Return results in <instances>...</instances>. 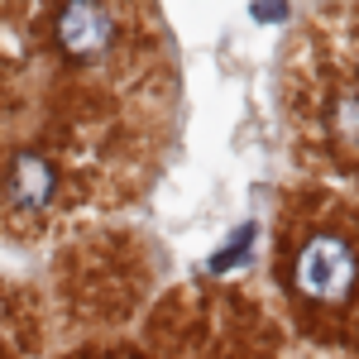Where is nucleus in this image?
I'll use <instances>...</instances> for the list:
<instances>
[{
  "label": "nucleus",
  "instance_id": "obj_1",
  "mask_svg": "<svg viewBox=\"0 0 359 359\" xmlns=\"http://www.w3.org/2000/svg\"><path fill=\"white\" fill-rule=\"evenodd\" d=\"M292 283L311 302H345L359 283V259L345 235H311L292 264Z\"/></svg>",
  "mask_w": 359,
  "mask_h": 359
},
{
  "label": "nucleus",
  "instance_id": "obj_3",
  "mask_svg": "<svg viewBox=\"0 0 359 359\" xmlns=\"http://www.w3.org/2000/svg\"><path fill=\"white\" fill-rule=\"evenodd\" d=\"M53 187H57V172L43 154H20V158L10 163V172H5V196H10L15 206H25V211L48 206V201H53Z\"/></svg>",
  "mask_w": 359,
  "mask_h": 359
},
{
  "label": "nucleus",
  "instance_id": "obj_6",
  "mask_svg": "<svg viewBox=\"0 0 359 359\" xmlns=\"http://www.w3.org/2000/svg\"><path fill=\"white\" fill-rule=\"evenodd\" d=\"M254 20H269V25H278V20H287V10H283L278 0H264V5H254Z\"/></svg>",
  "mask_w": 359,
  "mask_h": 359
},
{
  "label": "nucleus",
  "instance_id": "obj_5",
  "mask_svg": "<svg viewBox=\"0 0 359 359\" xmlns=\"http://www.w3.org/2000/svg\"><path fill=\"white\" fill-rule=\"evenodd\" d=\"M335 130L350 139V144H359V96H345L335 106Z\"/></svg>",
  "mask_w": 359,
  "mask_h": 359
},
{
  "label": "nucleus",
  "instance_id": "obj_4",
  "mask_svg": "<svg viewBox=\"0 0 359 359\" xmlns=\"http://www.w3.org/2000/svg\"><path fill=\"white\" fill-rule=\"evenodd\" d=\"M249 245H254V225H240V230L230 235V245H225L221 254L211 259V273H225L230 264H240V259H245V254H249Z\"/></svg>",
  "mask_w": 359,
  "mask_h": 359
},
{
  "label": "nucleus",
  "instance_id": "obj_2",
  "mask_svg": "<svg viewBox=\"0 0 359 359\" xmlns=\"http://www.w3.org/2000/svg\"><path fill=\"white\" fill-rule=\"evenodd\" d=\"M115 39V15L101 5H67L57 15V48L67 57H101Z\"/></svg>",
  "mask_w": 359,
  "mask_h": 359
}]
</instances>
